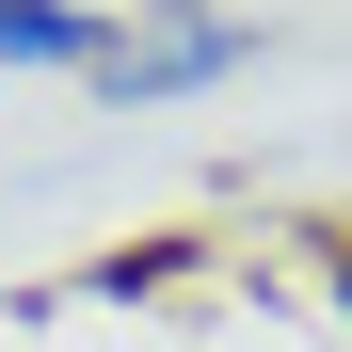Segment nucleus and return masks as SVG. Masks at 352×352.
<instances>
[{
  "mask_svg": "<svg viewBox=\"0 0 352 352\" xmlns=\"http://www.w3.org/2000/svg\"><path fill=\"white\" fill-rule=\"evenodd\" d=\"M256 48H272L256 16H112L96 96H112V112H144V96H208V80H241Z\"/></svg>",
  "mask_w": 352,
  "mask_h": 352,
  "instance_id": "1",
  "label": "nucleus"
},
{
  "mask_svg": "<svg viewBox=\"0 0 352 352\" xmlns=\"http://www.w3.org/2000/svg\"><path fill=\"white\" fill-rule=\"evenodd\" d=\"M96 65H112L96 0H0V80H96Z\"/></svg>",
  "mask_w": 352,
  "mask_h": 352,
  "instance_id": "2",
  "label": "nucleus"
},
{
  "mask_svg": "<svg viewBox=\"0 0 352 352\" xmlns=\"http://www.w3.org/2000/svg\"><path fill=\"white\" fill-rule=\"evenodd\" d=\"M305 272H320V305L352 320V224H320V241H305Z\"/></svg>",
  "mask_w": 352,
  "mask_h": 352,
  "instance_id": "3",
  "label": "nucleus"
}]
</instances>
